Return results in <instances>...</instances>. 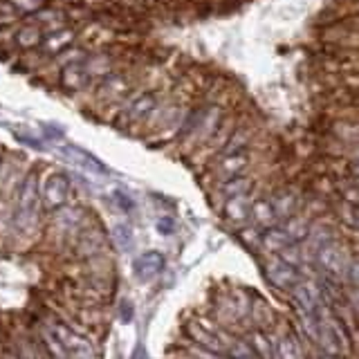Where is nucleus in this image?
<instances>
[{"mask_svg":"<svg viewBox=\"0 0 359 359\" xmlns=\"http://www.w3.org/2000/svg\"><path fill=\"white\" fill-rule=\"evenodd\" d=\"M261 231L263 229H258L256 224H252V222H247V224H243V227H238V241L247 247V250H261Z\"/></svg>","mask_w":359,"mask_h":359,"instance_id":"26","label":"nucleus"},{"mask_svg":"<svg viewBox=\"0 0 359 359\" xmlns=\"http://www.w3.org/2000/svg\"><path fill=\"white\" fill-rule=\"evenodd\" d=\"M36 317L54 332V337L61 341V346L67 351L70 359H99V346L90 334L72 328L70 323L59 319L52 310H48L45 306H41Z\"/></svg>","mask_w":359,"mask_h":359,"instance_id":"6","label":"nucleus"},{"mask_svg":"<svg viewBox=\"0 0 359 359\" xmlns=\"http://www.w3.org/2000/svg\"><path fill=\"white\" fill-rule=\"evenodd\" d=\"M3 155H5V151H0V162H3Z\"/></svg>","mask_w":359,"mask_h":359,"instance_id":"35","label":"nucleus"},{"mask_svg":"<svg viewBox=\"0 0 359 359\" xmlns=\"http://www.w3.org/2000/svg\"><path fill=\"white\" fill-rule=\"evenodd\" d=\"M224 357H227V359H258L256 353L252 351L250 341L243 337V332H229Z\"/></svg>","mask_w":359,"mask_h":359,"instance_id":"24","label":"nucleus"},{"mask_svg":"<svg viewBox=\"0 0 359 359\" xmlns=\"http://www.w3.org/2000/svg\"><path fill=\"white\" fill-rule=\"evenodd\" d=\"M243 337L250 341L252 351L256 353L258 359H272V337H269V330H265V328H247L243 332Z\"/></svg>","mask_w":359,"mask_h":359,"instance_id":"23","label":"nucleus"},{"mask_svg":"<svg viewBox=\"0 0 359 359\" xmlns=\"http://www.w3.org/2000/svg\"><path fill=\"white\" fill-rule=\"evenodd\" d=\"M164 265H166L164 254L157 252V250H149V252H144L135 258L133 269H135V276H137L140 280H153L155 276L162 274Z\"/></svg>","mask_w":359,"mask_h":359,"instance_id":"19","label":"nucleus"},{"mask_svg":"<svg viewBox=\"0 0 359 359\" xmlns=\"http://www.w3.org/2000/svg\"><path fill=\"white\" fill-rule=\"evenodd\" d=\"M22 20V14L11 0H0V29H11Z\"/></svg>","mask_w":359,"mask_h":359,"instance_id":"25","label":"nucleus"},{"mask_svg":"<svg viewBox=\"0 0 359 359\" xmlns=\"http://www.w3.org/2000/svg\"><path fill=\"white\" fill-rule=\"evenodd\" d=\"M144 67L146 65L119 67V70L97 79L88 93L90 95L88 104L93 106L97 117L101 119L115 117V112L144 86Z\"/></svg>","mask_w":359,"mask_h":359,"instance_id":"2","label":"nucleus"},{"mask_svg":"<svg viewBox=\"0 0 359 359\" xmlns=\"http://www.w3.org/2000/svg\"><path fill=\"white\" fill-rule=\"evenodd\" d=\"M39 191H41V202L45 213L54 211L67 202L74 200V184L72 177H67L61 171H45L41 173V182H39Z\"/></svg>","mask_w":359,"mask_h":359,"instance_id":"10","label":"nucleus"},{"mask_svg":"<svg viewBox=\"0 0 359 359\" xmlns=\"http://www.w3.org/2000/svg\"><path fill=\"white\" fill-rule=\"evenodd\" d=\"M312 359H348V357H344V355H332V353H321V351H317V355H314Z\"/></svg>","mask_w":359,"mask_h":359,"instance_id":"34","label":"nucleus"},{"mask_svg":"<svg viewBox=\"0 0 359 359\" xmlns=\"http://www.w3.org/2000/svg\"><path fill=\"white\" fill-rule=\"evenodd\" d=\"M328 213L332 216V220L339 224L344 233H346V229L351 231V236L357 233V227H359V205H353V202H346V200H339V198H332Z\"/></svg>","mask_w":359,"mask_h":359,"instance_id":"17","label":"nucleus"},{"mask_svg":"<svg viewBox=\"0 0 359 359\" xmlns=\"http://www.w3.org/2000/svg\"><path fill=\"white\" fill-rule=\"evenodd\" d=\"M256 194V191H254ZM254 194H245V196H231L227 200L220 202V211L222 218L227 220L231 227H243V224L250 222V209H252V198Z\"/></svg>","mask_w":359,"mask_h":359,"instance_id":"16","label":"nucleus"},{"mask_svg":"<svg viewBox=\"0 0 359 359\" xmlns=\"http://www.w3.org/2000/svg\"><path fill=\"white\" fill-rule=\"evenodd\" d=\"M269 337H272V359H308L301 337L283 321L274 323Z\"/></svg>","mask_w":359,"mask_h":359,"instance_id":"13","label":"nucleus"},{"mask_svg":"<svg viewBox=\"0 0 359 359\" xmlns=\"http://www.w3.org/2000/svg\"><path fill=\"white\" fill-rule=\"evenodd\" d=\"M290 245H294V243H290L287 233L283 231L280 224H272V227L261 231V250L265 254H280Z\"/></svg>","mask_w":359,"mask_h":359,"instance_id":"21","label":"nucleus"},{"mask_svg":"<svg viewBox=\"0 0 359 359\" xmlns=\"http://www.w3.org/2000/svg\"><path fill=\"white\" fill-rule=\"evenodd\" d=\"M97 216L93 209H88L81 202H67V205L48 211L45 213V224H43V236L41 243L48 245L56 254H65L67 245L74 238V233L83 227V224Z\"/></svg>","mask_w":359,"mask_h":359,"instance_id":"4","label":"nucleus"},{"mask_svg":"<svg viewBox=\"0 0 359 359\" xmlns=\"http://www.w3.org/2000/svg\"><path fill=\"white\" fill-rule=\"evenodd\" d=\"M310 267L321 278H328L337 285L357 287L359 265H357V247L355 238L339 236L330 243L321 245L312 256Z\"/></svg>","mask_w":359,"mask_h":359,"instance_id":"3","label":"nucleus"},{"mask_svg":"<svg viewBox=\"0 0 359 359\" xmlns=\"http://www.w3.org/2000/svg\"><path fill=\"white\" fill-rule=\"evenodd\" d=\"M180 348L189 355V357H194V359H227L224 355H220V353H211V351H205V348H200V346H196V344H191V341H182L180 344Z\"/></svg>","mask_w":359,"mask_h":359,"instance_id":"28","label":"nucleus"},{"mask_svg":"<svg viewBox=\"0 0 359 359\" xmlns=\"http://www.w3.org/2000/svg\"><path fill=\"white\" fill-rule=\"evenodd\" d=\"M83 56H79V59H72V61L63 63L59 70L52 74L54 83H56V88L61 90V93L70 95V97H74V95H88L90 93V88H93L95 81L86 72Z\"/></svg>","mask_w":359,"mask_h":359,"instance_id":"11","label":"nucleus"},{"mask_svg":"<svg viewBox=\"0 0 359 359\" xmlns=\"http://www.w3.org/2000/svg\"><path fill=\"white\" fill-rule=\"evenodd\" d=\"M269 149L258 144L256 149L250 151H243V153H233V155H224V157H216V160L207 162L202 166V173L209 180L211 187H216L224 180H231L236 175H243V173H252L254 168L261 164L263 160L261 157L267 153Z\"/></svg>","mask_w":359,"mask_h":359,"instance_id":"7","label":"nucleus"},{"mask_svg":"<svg viewBox=\"0 0 359 359\" xmlns=\"http://www.w3.org/2000/svg\"><path fill=\"white\" fill-rule=\"evenodd\" d=\"M7 332H9V339L11 344H14L16 348V353L20 359H50L48 353L43 351V346L39 341V337L34 334L32 330V325L29 323H9L5 325Z\"/></svg>","mask_w":359,"mask_h":359,"instance_id":"14","label":"nucleus"},{"mask_svg":"<svg viewBox=\"0 0 359 359\" xmlns=\"http://www.w3.org/2000/svg\"><path fill=\"white\" fill-rule=\"evenodd\" d=\"M168 359H194V357H189V355L182 351V348L177 346V348H173L171 353H168Z\"/></svg>","mask_w":359,"mask_h":359,"instance_id":"33","label":"nucleus"},{"mask_svg":"<svg viewBox=\"0 0 359 359\" xmlns=\"http://www.w3.org/2000/svg\"><path fill=\"white\" fill-rule=\"evenodd\" d=\"M0 359H20L14 344L9 339V332L5 325H0Z\"/></svg>","mask_w":359,"mask_h":359,"instance_id":"30","label":"nucleus"},{"mask_svg":"<svg viewBox=\"0 0 359 359\" xmlns=\"http://www.w3.org/2000/svg\"><path fill=\"white\" fill-rule=\"evenodd\" d=\"M157 231H160V233H166V236H168V233H173V220H171V218H166V220L162 218L160 222H157Z\"/></svg>","mask_w":359,"mask_h":359,"instance_id":"32","label":"nucleus"},{"mask_svg":"<svg viewBox=\"0 0 359 359\" xmlns=\"http://www.w3.org/2000/svg\"><path fill=\"white\" fill-rule=\"evenodd\" d=\"M112 200H115V205H117L123 213H128V211L135 209L130 196H128V194H123V191H115V194H112Z\"/></svg>","mask_w":359,"mask_h":359,"instance_id":"31","label":"nucleus"},{"mask_svg":"<svg viewBox=\"0 0 359 359\" xmlns=\"http://www.w3.org/2000/svg\"><path fill=\"white\" fill-rule=\"evenodd\" d=\"M16 7H18V11L22 14V18H27V16H32L34 11H39V9H43L45 5H50V3H54V0H11Z\"/></svg>","mask_w":359,"mask_h":359,"instance_id":"29","label":"nucleus"},{"mask_svg":"<svg viewBox=\"0 0 359 359\" xmlns=\"http://www.w3.org/2000/svg\"><path fill=\"white\" fill-rule=\"evenodd\" d=\"M41 166L29 164L22 173L16 187L14 202H11V220H9V241L7 247L11 250H32L41 243L43 224H45V209L41 202Z\"/></svg>","mask_w":359,"mask_h":359,"instance_id":"1","label":"nucleus"},{"mask_svg":"<svg viewBox=\"0 0 359 359\" xmlns=\"http://www.w3.org/2000/svg\"><path fill=\"white\" fill-rule=\"evenodd\" d=\"M110 245H115L119 247V250H130V245H133V229L128 227V224H115L110 231Z\"/></svg>","mask_w":359,"mask_h":359,"instance_id":"27","label":"nucleus"},{"mask_svg":"<svg viewBox=\"0 0 359 359\" xmlns=\"http://www.w3.org/2000/svg\"><path fill=\"white\" fill-rule=\"evenodd\" d=\"M227 337L229 330H224L211 317H200L184 325V339L211 353L224 355V351H227Z\"/></svg>","mask_w":359,"mask_h":359,"instance_id":"9","label":"nucleus"},{"mask_svg":"<svg viewBox=\"0 0 359 359\" xmlns=\"http://www.w3.org/2000/svg\"><path fill=\"white\" fill-rule=\"evenodd\" d=\"M61 155L65 157L70 164H76V166H81L86 168L88 173H93V175H106L108 173V168L106 164L99 160V157H95L93 153H88L83 149H79V146H72V144H67L61 149Z\"/></svg>","mask_w":359,"mask_h":359,"instance_id":"18","label":"nucleus"},{"mask_svg":"<svg viewBox=\"0 0 359 359\" xmlns=\"http://www.w3.org/2000/svg\"><path fill=\"white\" fill-rule=\"evenodd\" d=\"M310 222H312V218L308 216L306 211H299V213H294V216H290V218H285L283 222H278L280 227H283V231L287 233V238H290V243H294V245H299L303 238L308 236V229H310Z\"/></svg>","mask_w":359,"mask_h":359,"instance_id":"22","label":"nucleus"},{"mask_svg":"<svg viewBox=\"0 0 359 359\" xmlns=\"http://www.w3.org/2000/svg\"><path fill=\"white\" fill-rule=\"evenodd\" d=\"M263 274L267 278V283L272 285L274 290L283 292V294H287V292L292 290V285H294L297 280L303 276V272H301L299 267L290 265L278 254H265V258H263Z\"/></svg>","mask_w":359,"mask_h":359,"instance_id":"12","label":"nucleus"},{"mask_svg":"<svg viewBox=\"0 0 359 359\" xmlns=\"http://www.w3.org/2000/svg\"><path fill=\"white\" fill-rule=\"evenodd\" d=\"M164 83H157V86H142L137 93H135L126 104H123L117 112L115 117L110 119V123L115 126L117 130L126 133V135H137L144 128V123L149 121V117L153 115L155 106L160 104V99L164 97L166 93Z\"/></svg>","mask_w":359,"mask_h":359,"instance_id":"5","label":"nucleus"},{"mask_svg":"<svg viewBox=\"0 0 359 359\" xmlns=\"http://www.w3.org/2000/svg\"><path fill=\"white\" fill-rule=\"evenodd\" d=\"M250 222L256 224L258 229H267V227H272V224H278L267 194H261V191H256L254 194L252 209H250Z\"/></svg>","mask_w":359,"mask_h":359,"instance_id":"20","label":"nucleus"},{"mask_svg":"<svg viewBox=\"0 0 359 359\" xmlns=\"http://www.w3.org/2000/svg\"><path fill=\"white\" fill-rule=\"evenodd\" d=\"M110 236L99 216L90 218L81 229L74 233L65 250V261H88V258L110 254Z\"/></svg>","mask_w":359,"mask_h":359,"instance_id":"8","label":"nucleus"},{"mask_svg":"<svg viewBox=\"0 0 359 359\" xmlns=\"http://www.w3.org/2000/svg\"><path fill=\"white\" fill-rule=\"evenodd\" d=\"M45 36H48V32H45L39 22H34L32 18H22L16 27L9 29V43L16 54L41 50Z\"/></svg>","mask_w":359,"mask_h":359,"instance_id":"15","label":"nucleus"}]
</instances>
